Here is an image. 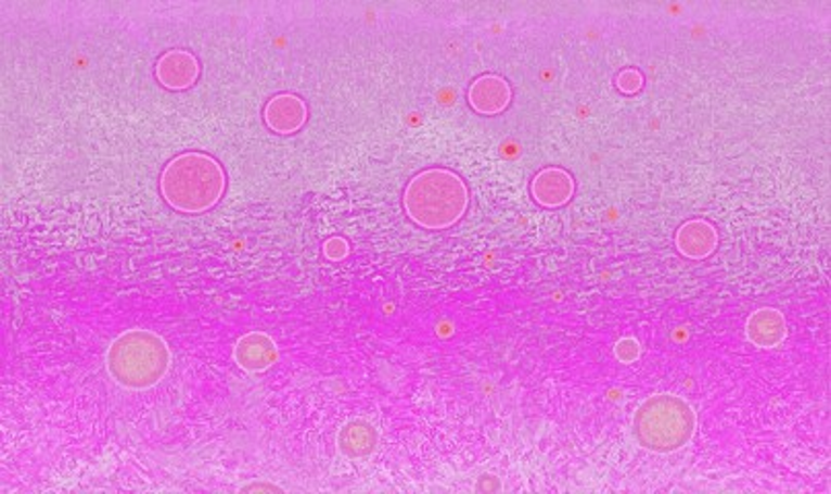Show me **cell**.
Wrapping results in <instances>:
<instances>
[{
    "label": "cell",
    "instance_id": "6da1fadb",
    "mask_svg": "<svg viewBox=\"0 0 831 494\" xmlns=\"http://www.w3.org/2000/svg\"><path fill=\"white\" fill-rule=\"evenodd\" d=\"M225 190V169L208 153H181L171 159L161 174V194L171 208L183 215H202L215 208Z\"/></svg>",
    "mask_w": 831,
    "mask_h": 494
},
{
    "label": "cell",
    "instance_id": "7a4b0ae2",
    "mask_svg": "<svg viewBox=\"0 0 831 494\" xmlns=\"http://www.w3.org/2000/svg\"><path fill=\"white\" fill-rule=\"evenodd\" d=\"M470 206V190L461 176L445 167H431L408 181L404 208L410 220L429 231H443L461 220Z\"/></svg>",
    "mask_w": 831,
    "mask_h": 494
},
{
    "label": "cell",
    "instance_id": "3957f363",
    "mask_svg": "<svg viewBox=\"0 0 831 494\" xmlns=\"http://www.w3.org/2000/svg\"><path fill=\"white\" fill-rule=\"evenodd\" d=\"M105 367L112 379L128 390H149L167 376L171 351L153 330H126L107 349Z\"/></svg>",
    "mask_w": 831,
    "mask_h": 494
},
{
    "label": "cell",
    "instance_id": "277c9868",
    "mask_svg": "<svg viewBox=\"0 0 831 494\" xmlns=\"http://www.w3.org/2000/svg\"><path fill=\"white\" fill-rule=\"evenodd\" d=\"M632 429L638 445L647 452L675 454L690 445L698 429V416L686 397L654 394L636 408Z\"/></svg>",
    "mask_w": 831,
    "mask_h": 494
},
{
    "label": "cell",
    "instance_id": "5b68a950",
    "mask_svg": "<svg viewBox=\"0 0 831 494\" xmlns=\"http://www.w3.org/2000/svg\"><path fill=\"white\" fill-rule=\"evenodd\" d=\"M155 77L169 91H186L196 85L200 62L190 50H169L161 54L155 64Z\"/></svg>",
    "mask_w": 831,
    "mask_h": 494
},
{
    "label": "cell",
    "instance_id": "8992f818",
    "mask_svg": "<svg viewBox=\"0 0 831 494\" xmlns=\"http://www.w3.org/2000/svg\"><path fill=\"white\" fill-rule=\"evenodd\" d=\"M307 103L295 93H278L264 105L266 126L282 137L298 132L307 124Z\"/></svg>",
    "mask_w": 831,
    "mask_h": 494
},
{
    "label": "cell",
    "instance_id": "52a82bcc",
    "mask_svg": "<svg viewBox=\"0 0 831 494\" xmlns=\"http://www.w3.org/2000/svg\"><path fill=\"white\" fill-rule=\"evenodd\" d=\"M511 99H513V89L509 80L498 75H482L468 89L470 105L482 116L502 114L511 105Z\"/></svg>",
    "mask_w": 831,
    "mask_h": 494
},
{
    "label": "cell",
    "instance_id": "ba28073f",
    "mask_svg": "<svg viewBox=\"0 0 831 494\" xmlns=\"http://www.w3.org/2000/svg\"><path fill=\"white\" fill-rule=\"evenodd\" d=\"M277 358V342L266 332H247L233 346V360L238 363L239 369L247 373L268 371Z\"/></svg>",
    "mask_w": 831,
    "mask_h": 494
},
{
    "label": "cell",
    "instance_id": "9c48e42d",
    "mask_svg": "<svg viewBox=\"0 0 831 494\" xmlns=\"http://www.w3.org/2000/svg\"><path fill=\"white\" fill-rule=\"evenodd\" d=\"M574 178L562 167H544L532 179V198L544 208H560L574 197Z\"/></svg>",
    "mask_w": 831,
    "mask_h": 494
},
{
    "label": "cell",
    "instance_id": "30bf717a",
    "mask_svg": "<svg viewBox=\"0 0 831 494\" xmlns=\"http://www.w3.org/2000/svg\"><path fill=\"white\" fill-rule=\"evenodd\" d=\"M675 248L681 256L690 259H706L718 248V231L713 223L704 218L686 220L675 233Z\"/></svg>",
    "mask_w": 831,
    "mask_h": 494
},
{
    "label": "cell",
    "instance_id": "8fae6325",
    "mask_svg": "<svg viewBox=\"0 0 831 494\" xmlns=\"http://www.w3.org/2000/svg\"><path fill=\"white\" fill-rule=\"evenodd\" d=\"M745 337L757 349H764V351L776 349L787 338V319L778 309L762 307L747 317Z\"/></svg>",
    "mask_w": 831,
    "mask_h": 494
},
{
    "label": "cell",
    "instance_id": "7c38bea8",
    "mask_svg": "<svg viewBox=\"0 0 831 494\" xmlns=\"http://www.w3.org/2000/svg\"><path fill=\"white\" fill-rule=\"evenodd\" d=\"M379 443V433L375 425L365 420V418H355L346 422L336 435L337 452L344 455L346 459H367L373 455Z\"/></svg>",
    "mask_w": 831,
    "mask_h": 494
},
{
    "label": "cell",
    "instance_id": "4fadbf2b",
    "mask_svg": "<svg viewBox=\"0 0 831 494\" xmlns=\"http://www.w3.org/2000/svg\"><path fill=\"white\" fill-rule=\"evenodd\" d=\"M642 85H644V75H642L638 68H634V66L622 68V71L615 75V87H617L624 96H634V93H638V91L642 89Z\"/></svg>",
    "mask_w": 831,
    "mask_h": 494
},
{
    "label": "cell",
    "instance_id": "5bb4252c",
    "mask_svg": "<svg viewBox=\"0 0 831 494\" xmlns=\"http://www.w3.org/2000/svg\"><path fill=\"white\" fill-rule=\"evenodd\" d=\"M640 355H642V346H640V342H638L636 338H619V340L615 342L614 356L619 363H624V365H632V363H636V360L640 358Z\"/></svg>",
    "mask_w": 831,
    "mask_h": 494
},
{
    "label": "cell",
    "instance_id": "9a60e30c",
    "mask_svg": "<svg viewBox=\"0 0 831 494\" xmlns=\"http://www.w3.org/2000/svg\"><path fill=\"white\" fill-rule=\"evenodd\" d=\"M323 254L332 262H342L350 254V243L344 238H330L323 243Z\"/></svg>",
    "mask_w": 831,
    "mask_h": 494
},
{
    "label": "cell",
    "instance_id": "2e32d148",
    "mask_svg": "<svg viewBox=\"0 0 831 494\" xmlns=\"http://www.w3.org/2000/svg\"><path fill=\"white\" fill-rule=\"evenodd\" d=\"M500 489H502V484L496 476H482L475 484V491H482V493H498Z\"/></svg>",
    "mask_w": 831,
    "mask_h": 494
},
{
    "label": "cell",
    "instance_id": "e0dca14e",
    "mask_svg": "<svg viewBox=\"0 0 831 494\" xmlns=\"http://www.w3.org/2000/svg\"><path fill=\"white\" fill-rule=\"evenodd\" d=\"M245 491H252V493H254V491H277L278 493L280 489L274 486V484H258V482H256V484H247V486L241 489V493H245Z\"/></svg>",
    "mask_w": 831,
    "mask_h": 494
}]
</instances>
